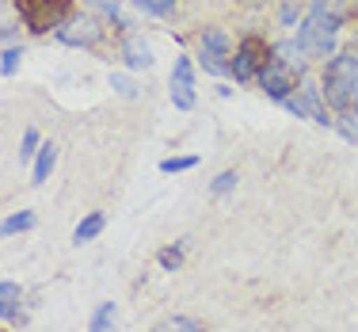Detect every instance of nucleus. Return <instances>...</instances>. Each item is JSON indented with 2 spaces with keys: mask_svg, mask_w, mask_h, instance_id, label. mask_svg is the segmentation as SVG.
<instances>
[{
  "mask_svg": "<svg viewBox=\"0 0 358 332\" xmlns=\"http://www.w3.org/2000/svg\"><path fill=\"white\" fill-rule=\"evenodd\" d=\"M339 27H343V12H339L331 0H313L309 4V15H305V23L297 27V46H301L305 57H331L336 54V35Z\"/></svg>",
  "mask_w": 358,
  "mask_h": 332,
  "instance_id": "obj_1",
  "label": "nucleus"
},
{
  "mask_svg": "<svg viewBox=\"0 0 358 332\" xmlns=\"http://www.w3.org/2000/svg\"><path fill=\"white\" fill-rule=\"evenodd\" d=\"M69 4L73 0H15V12L31 31H62V23L69 20Z\"/></svg>",
  "mask_w": 358,
  "mask_h": 332,
  "instance_id": "obj_2",
  "label": "nucleus"
},
{
  "mask_svg": "<svg viewBox=\"0 0 358 332\" xmlns=\"http://www.w3.org/2000/svg\"><path fill=\"white\" fill-rule=\"evenodd\" d=\"M271 62V46L259 35H244L241 46L233 54V81H252L259 76V69Z\"/></svg>",
  "mask_w": 358,
  "mask_h": 332,
  "instance_id": "obj_3",
  "label": "nucleus"
},
{
  "mask_svg": "<svg viewBox=\"0 0 358 332\" xmlns=\"http://www.w3.org/2000/svg\"><path fill=\"white\" fill-rule=\"evenodd\" d=\"M255 81H259V88L267 92L271 99H278V104H282V99H289V96H294V92H297L294 84L301 81V76H294V73L286 69V65H278L275 57H271V62H267V65H263V69H259V76H255Z\"/></svg>",
  "mask_w": 358,
  "mask_h": 332,
  "instance_id": "obj_4",
  "label": "nucleus"
},
{
  "mask_svg": "<svg viewBox=\"0 0 358 332\" xmlns=\"http://www.w3.org/2000/svg\"><path fill=\"white\" fill-rule=\"evenodd\" d=\"M168 96H172V104L179 111L194 107V65H191V57H176L172 81H168Z\"/></svg>",
  "mask_w": 358,
  "mask_h": 332,
  "instance_id": "obj_5",
  "label": "nucleus"
},
{
  "mask_svg": "<svg viewBox=\"0 0 358 332\" xmlns=\"http://www.w3.org/2000/svg\"><path fill=\"white\" fill-rule=\"evenodd\" d=\"M99 35H103V27H99L96 20H88V15H80V20H73L69 27L57 31V39L69 42V46H96Z\"/></svg>",
  "mask_w": 358,
  "mask_h": 332,
  "instance_id": "obj_6",
  "label": "nucleus"
},
{
  "mask_svg": "<svg viewBox=\"0 0 358 332\" xmlns=\"http://www.w3.org/2000/svg\"><path fill=\"white\" fill-rule=\"evenodd\" d=\"M297 96H301V104H305V115H309L317 126H336V118L328 115V107H324V96H320L317 84H301Z\"/></svg>",
  "mask_w": 358,
  "mask_h": 332,
  "instance_id": "obj_7",
  "label": "nucleus"
},
{
  "mask_svg": "<svg viewBox=\"0 0 358 332\" xmlns=\"http://www.w3.org/2000/svg\"><path fill=\"white\" fill-rule=\"evenodd\" d=\"M202 54H210V57H217V62H225V65H233V39L225 35V31H202Z\"/></svg>",
  "mask_w": 358,
  "mask_h": 332,
  "instance_id": "obj_8",
  "label": "nucleus"
},
{
  "mask_svg": "<svg viewBox=\"0 0 358 332\" xmlns=\"http://www.w3.org/2000/svg\"><path fill=\"white\" fill-rule=\"evenodd\" d=\"M271 57H275L278 65H286L289 73L294 76H301L305 73V54H301V46H297V42H275V46H271Z\"/></svg>",
  "mask_w": 358,
  "mask_h": 332,
  "instance_id": "obj_9",
  "label": "nucleus"
},
{
  "mask_svg": "<svg viewBox=\"0 0 358 332\" xmlns=\"http://www.w3.org/2000/svg\"><path fill=\"white\" fill-rule=\"evenodd\" d=\"M103 226H107V218L99 214V210H92L88 218H80V226L73 229V244H88V241H96L99 233H103Z\"/></svg>",
  "mask_w": 358,
  "mask_h": 332,
  "instance_id": "obj_10",
  "label": "nucleus"
},
{
  "mask_svg": "<svg viewBox=\"0 0 358 332\" xmlns=\"http://www.w3.org/2000/svg\"><path fill=\"white\" fill-rule=\"evenodd\" d=\"M122 62H126V69H149V65H152V54H149V46H145V42L130 39V42L122 46Z\"/></svg>",
  "mask_w": 358,
  "mask_h": 332,
  "instance_id": "obj_11",
  "label": "nucleus"
},
{
  "mask_svg": "<svg viewBox=\"0 0 358 332\" xmlns=\"http://www.w3.org/2000/svg\"><path fill=\"white\" fill-rule=\"evenodd\" d=\"M54 165H57V146L54 141H42V149L35 157V184H46L50 172H54Z\"/></svg>",
  "mask_w": 358,
  "mask_h": 332,
  "instance_id": "obj_12",
  "label": "nucleus"
},
{
  "mask_svg": "<svg viewBox=\"0 0 358 332\" xmlns=\"http://www.w3.org/2000/svg\"><path fill=\"white\" fill-rule=\"evenodd\" d=\"M0 317L4 321L20 317V283H0Z\"/></svg>",
  "mask_w": 358,
  "mask_h": 332,
  "instance_id": "obj_13",
  "label": "nucleus"
},
{
  "mask_svg": "<svg viewBox=\"0 0 358 332\" xmlns=\"http://www.w3.org/2000/svg\"><path fill=\"white\" fill-rule=\"evenodd\" d=\"M152 332H202V321L187 317V313H176V317H164L160 325H152Z\"/></svg>",
  "mask_w": 358,
  "mask_h": 332,
  "instance_id": "obj_14",
  "label": "nucleus"
},
{
  "mask_svg": "<svg viewBox=\"0 0 358 332\" xmlns=\"http://www.w3.org/2000/svg\"><path fill=\"white\" fill-rule=\"evenodd\" d=\"M31 226H35V214H31V210H20V214H12V218L0 221V237L23 233V229H31Z\"/></svg>",
  "mask_w": 358,
  "mask_h": 332,
  "instance_id": "obj_15",
  "label": "nucleus"
},
{
  "mask_svg": "<svg viewBox=\"0 0 358 332\" xmlns=\"http://www.w3.org/2000/svg\"><path fill=\"white\" fill-rule=\"evenodd\" d=\"M115 302H103L96 313H92V332H115Z\"/></svg>",
  "mask_w": 358,
  "mask_h": 332,
  "instance_id": "obj_16",
  "label": "nucleus"
},
{
  "mask_svg": "<svg viewBox=\"0 0 358 332\" xmlns=\"http://www.w3.org/2000/svg\"><path fill=\"white\" fill-rule=\"evenodd\" d=\"M38 149H42V138H38V130H27V134H23V141H20V160H31V157H38Z\"/></svg>",
  "mask_w": 358,
  "mask_h": 332,
  "instance_id": "obj_17",
  "label": "nucleus"
},
{
  "mask_svg": "<svg viewBox=\"0 0 358 332\" xmlns=\"http://www.w3.org/2000/svg\"><path fill=\"white\" fill-rule=\"evenodd\" d=\"M336 130L343 134V141H358V118L347 111V115H339L336 118Z\"/></svg>",
  "mask_w": 358,
  "mask_h": 332,
  "instance_id": "obj_18",
  "label": "nucleus"
},
{
  "mask_svg": "<svg viewBox=\"0 0 358 332\" xmlns=\"http://www.w3.org/2000/svg\"><path fill=\"white\" fill-rule=\"evenodd\" d=\"M194 165H199V157H164L160 160V172H187Z\"/></svg>",
  "mask_w": 358,
  "mask_h": 332,
  "instance_id": "obj_19",
  "label": "nucleus"
},
{
  "mask_svg": "<svg viewBox=\"0 0 358 332\" xmlns=\"http://www.w3.org/2000/svg\"><path fill=\"white\" fill-rule=\"evenodd\" d=\"M134 4H138L141 12H149V15H168L176 8V0H134Z\"/></svg>",
  "mask_w": 358,
  "mask_h": 332,
  "instance_id": "obj_20",
  "label": "nucleus"
},
{
  "mask_svg": "<svg viewBox=\"0 0 358 332\" xmlns=\"http://www.w3.org/2000/svg\"><path fill=\"white\" fill-rule=\"evenodd\" d=\"M157 263H160L164 271H179V268H183V249H164V252L157 256Z\"/></svg>",
  "mask_w": 358,
  "mask_h": 332,
  "instance_id": "obj_21",
  "label": "nucleus"
},
{
  "mask_svg": "<svg viewBox=\"0 0 358 332\" xmlns=\"http://www.w3.org/2000/svg\"><path fill=\"white\" fill-rule=\"evenodd\" d=\"M110 88H115L118 96H126V99H134V96H138L134 81H130V76H122V73H110Z\"/></svg>",
  "mask_w": 358,
  "mask_h": 332,
  "instance_id": "obj_22",
  "label": "nucleus"
},
{
  "mask_svg": "<svg viewBox=\"0 0 358 332\" xmlns=\"http://www.w3.org/2000/svg\"><path fill=\"white\" fill-rule=\"evenodd\" d=\"M20 57H23V50H20V46L4 50V54H0V73L12 76V73H15V65H20Z\"/></svg>",
  "mask_w": 358,
  "mask_h": 332,
  "instance_id": "obj_23",
  "label": "nucleus"
},
{
  "mask_svg": "<svg viewBox=\"0 0 358 332\" xmlns=\"http://www.w3.org/2000/svg\"><path fill=\"white\" fill-rule=\"evenodd\" d=\"M233 187H236V172H217L214 184H210V191H214V195H225V191H233Z\"/></svg>",
  "mask_w": 358,
  "mask_h": 332,
  "instance_id": "obj_24",
  "label": "nucleus"
},
{
  "mask_svg": "<svg viewBox=\"0 0 358 332\" xmlns=\"http://www.w3.org/2000/svg\"><path fill=\"white\" fill-rule=\"evenodd\" d=\"M278 20H282V27H294V23L301 20V8H297L294 0H286V4H282V12H278Z\"/></svg>",
  "mask_w": 358,
  "mask_h": 332,
  "instance_id": "obj_25",
  "label": "nucleus"
},
{
  "mask_svg": "<svg viewBox=\"0 0 358 332\" xmlns=\"http://www.w3.org/2000/svg\"><path fill=\"white\" fill-rule=\"evenodd\" d=\"M282 107H286L294 118H309V115H305V104H301V96H297V92H294L289 99H282Z\"/></svg>",
  "mask_w": 358,
  "mask_h": 332,
  "instance_id": "obj_26",
  "label": "nucleus"
},
{
  "mask_svg": "<svg viewBox=\"0 0 358 332\" xmlns=\"http://www.w3.org/2000/svg\"><path fill=\"white\" fill-rule=\"evenodd\" d=\"M355 54H358V50H355Z\"/></svg>",
  "mask_w": 358,
  "mask_h": 332,
  "instance_id": "obj_27",
  "label": "nucleus"
}]
</instances>
